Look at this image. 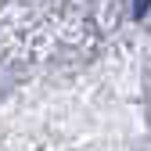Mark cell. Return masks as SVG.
<instances>
[{
  "label": "cell",
  "mask_w": 151,
  "mask_h": 151,
  "mask_svg": "<svg viewBox=\"0 0 151 151\" xmlns=\"http://www.w3.org/2000/svg\"><path fill=\"white\" fill-rule=\"evenodd\" d=\"M147 4H151V0H137V14H144V11H147Z\"/></svg>",
  "instance_id": "6da1fadb"
}]
</instances>
